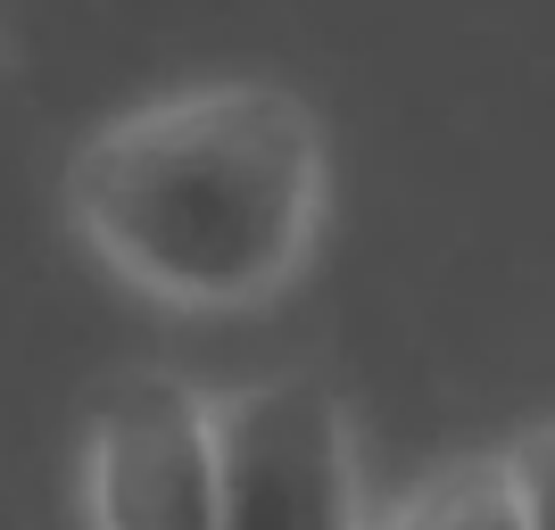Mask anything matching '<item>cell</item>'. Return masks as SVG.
<instances>
[{
	"mask_svg": "<svg viewBox=\"0 0 555 530\" xmlns=\"http://www.w3.org/2000/svg\"><path fill=\"white\" fill-rule=\"evenodd\" d=\"M75 224L166 307H257L324 232V125L274 83L150 100L92 133Z\"/></svg>",
	"mask_w": 555,
	"mask_h": 530,
	"instance_id": "cell-1",
	"label": "cell"
},
{
	"mask_svg": "<svg viewBox=\"0 0 555 530\" xmlns=\"http://www.w3.org/2000/svg\"><path fill=\"white\" fill-rule=\"evenodd\" d=\"M216 497L224 530H357V456L340 398L274 373L216 398Z\"/></svg>",
	"mask_w": 555,
	"mask_h": 530,
	"instance_id": "cell-2",
	"label": "cell"
},
{
	"mask_svg": "<svg viewBox=\"0 0 555 530\" xmlns=\"http://www.w3.org/2000/svg\"><path fill=\"white\" fill-rule=\"evenodd\" d=\"M100 530H224L216 497V398L125 373L92 406V456H83Z\"/></svg>",
	"mask_w": 555,
	"mask_h": 530,
	"instance_id": "cell-3",
	"label": "cell"
},
{
	"mask_svg": "<svg viewBox=\"0 0 555 530\" xmlns=\"http://www.w3.org/2000/svg\"><path fill=\"white\" fill-rule=\"evenodd\" d=\"M390 530H531V522H522V489H514L506 456H464L448 473H431L390 514Z\"/></svg>",
	"mask_w": 555,
	"mask_h": 530,
	"instance_id": "cell-4",
	"label": "cell"
},
{
	"mask_svg": "<svg viewBox=\"0 0 555 530\" xmlns=\"http://www.w3.org/2000/svg\"><path fill=\"white\" fill-rule=\"evenodd\" d=\"M506 464H514V489H522V522H531V530H555V431L522 439Z\"/></svg>",
	"mask_w": 555,
	"mask_h": 530,
	"instance_id": "cell-5",
	"label": "cell"
}]
</instances>
